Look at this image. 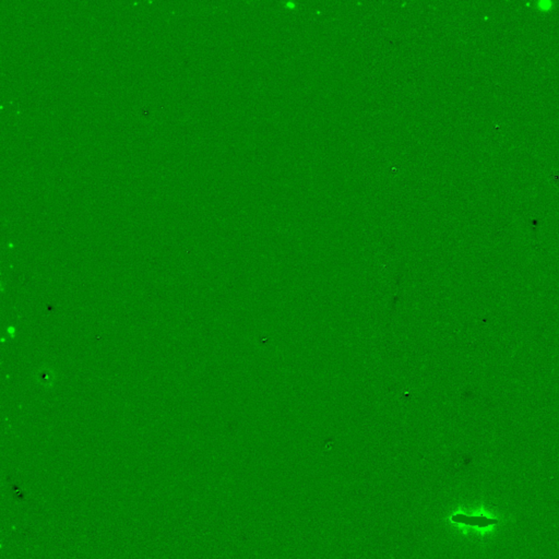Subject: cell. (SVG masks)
I'll return each instance as SVG.
<instances>
[{"instance_id":"6da1fadb","label":"cell","mask_w":559,"mask_h":559,"mask_svg":"<svg viewBox=\"0 0 559 559\" xmlns=\"http://www.w3.org/2000/svg\"><path fill=\"white\" fill-rule=\"evenodd\" d=\"M452 521L457 522V523H462L467 525L472 526H479V527H486L493 524L498 523V520L490 519L487 517L483 516H465V515H455L452 516Z\"/></svg>"}]
</instances>
